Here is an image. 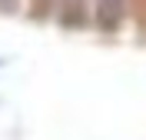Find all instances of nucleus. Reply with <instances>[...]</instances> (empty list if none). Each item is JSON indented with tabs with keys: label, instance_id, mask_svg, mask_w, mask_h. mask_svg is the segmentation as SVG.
Wrapping results in <instances>:
<instances>
[]
</instances>
